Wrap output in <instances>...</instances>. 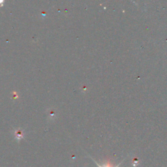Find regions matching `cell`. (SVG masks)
<instances>
[{"mask_svg":"<svg viewBox=\"0 0 167 167\" xmlns=\"http://www.w3.org/2000/svg\"><path fill=\"white\" fill-rule=\"evenodd\" d=\"M95 163H96V164H97V166H98L99 167H118L119 166H120V164H118V165H117L116 166H114L113 165H112V164L109 161H108L106 162V163L104 164L103 166H101V165H100L99 164H98L97 163V162H95Z\"/></svg>","mask_w":167,"mask_h":167,"instance_id":"cell-1","label":"cell"}]
</instances>
